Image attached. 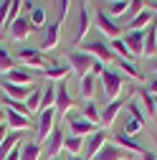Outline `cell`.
<instances>
[{
  "mask_svg": "<svg viewBox=\"0 0 157 160\" xmlns=\"http://www.w3.org/2000/svg\"><path fill=\"white\" fill-rule=\"evenodd\" d=\"M152 23H155V15H152L150 10H142L140 15L129 18V23L124 26V33H127V31H145V28H150Z\"/></svg>",
  "mask_w": 157,
  "mask_h": 160,
  "instance_id": "d6986e66",
  "label": "cell"
},
{
  "mask_svg": "<svg viewBox=\"0 0 157 160\" xmlns=\"http://www.w3.org/2000/svg\"><path fill=\"white\" fill-rule=\"evenodd\" d=\"M86 119H89V122L96 127V125H99L102 122V112H99V107H96L94 102H86V107H84V112H81Z\"/></svg>",
  "mask_w": 157,
  "mask_h": 160,
  "instance_id": "e575fe53",
  "label": "cell"
},
{
  "mask_svg": "<svg viewBox=\"0 0 157 160\" xmlns=\"http://www.w3.org/2000/svg\"><path fill=\"white\" fill-rule=\"evenodd\" d=\"M89 26H91V15L86 10V5L81 3L76 8V23H74V43H84V36L89 33Z\"/></svg>",
  "mask_w": 157,
  "mask_h": 160,
  "instance_id": "ba28073f",
  "label": "cell"
},
{
  "mask_svg": "<svg viewBox=\"0 0 157 160\" xmlns=\"http://www.w3.org/2000/svg\"><path fill=\"white\" fill-rule=\"evenodd\" d=\"M8 28H10V38L13 41H26L28 33H31V21L23 18V15H18L13 23H8Z\"/></svg>",
  "mask_w": 157,
  "mask_h": 160,
  "instance_id": "2e32d148",
  "label": "cell"
},
{
  "mask_svg": "<svg viewBox=\"0 0 157 160\" xmlns=\"http://www.w3.org/2000/svg\"><path fill=\"white\" fill-rule=\"evenodd\" d=\"M129 10V0H112V3H109V8H107V13L109 15H124Z\"/></svg>",
  "mask_w": 157,
  "mask_h": 160,
  "instance_id": "8d00e7d4",
  "label": "cell"
},
{
  "mask_svg": "<svg viewBox=\"0 0 157 160\" xmlns=\"http://www.w3.org/2000/svg\"><path fill=\"white\" fill-rule=\"evenodd\" d=\"M64 140H66V135H64V130L61 127H53V132L48 135V140H46V155L48 158H56L58 152L64 150Z\"/></svg>",
  "mask_w": 157,
  "mask_h": 160,
  "instance_id": "4fadbf2b",
  "label": "cell"
},
{
  "mask_svg": "<svg viewBox=\"0 0 157 160\" xmlns=\"http://www.w3.org/2000/svg\"><path fill=\"white\" fill-rule=\"evenodd\" d=\"M81 51H84V53H89V56H94L96 61H102V64L114 61V53H112L109 43H104L102 38H94V41H84V43H81Z\"/></svg>",
  "mask_w": 157,
  "mask_h": 160,
  "instance_id": "3957f363",
  "label": "cell"
},
{
  "mask_svg": "<svg viewBox=\"0 0 157 160\" xmlns=\"http://www.w3.org/2000/svg\"><path fill=\"white\" fill-rule=\"evenodd\" d=\"M71 160H84V158L81 155H71Z\"/></svg>",
  "mask_w": 157,
  "mask_h": 160,
  "instance_id": "c3c4849f",
  "label": "cell"
},
{
  "mask_svg": "<svg viewBox=\"0 0 157 160\" xmlns=\"http://www.w3.org/2000/svg\"><path fill=\"white\" fill-rule=\"evenodd\" d=\"M137 97H140V102L145 104V114H147V117H155V114H157V107H155V94H152V92H147V89H140V94H137Z\"/></svg>",
  "mask_w": 157,
  "mask_h": 160,
  "instance_id": "f1b7e54d",
  "label": "cell"
},
{
  "mask_svg": "<svg viewBox=\"0 0 157 160\" xmlns=\"http://www.w3.org/2000/svg\"><path fill=\"white\" fill-rule=\"evenodd\" d=\"M10 3L13 0H0V28L8 26V13H10Z\"/></svg>",
  "mask_w": 157,
  "mask_h": 160,
  "instance_id": "60d3db41",
  "label": "cell"
},
{
  "mask_svg": "<svg viewBox=\"0 0 157 160\" xmlns=\"http://www.w3.org/2000/svg\"><path fill=\"white\" fill-rule=\"evenodd\" d=\"M66 64L71 66V71L76 74V79L81 82L86 74H91L94 56H89V53H84V51H66Z\"/></svg>",
  "mask_w": 157,
  "mask_h": 160,
  "instance_id": "6da1fadb",
  "label": "cell"
},
{
  "mask_svg": "<svg viewBox=\"0 0 157 160\" xmlns=\"http://www.w3.org/2000/svg\"><path fill=\"white\" fill-rule=\"evenodd\" d=\"M3 104H5V109H10V112H21V114H26V117H31V114H28V107H26V102H18V99H10V97H3Z\"/></svg>",
  "mask_w": 157,
  "mask_h": 160,
  "instance_id": "74e56055",
  "label": "cell"
},
{
  "mask_svg": "<svg viewBox=\"0 0 157 160\" xmlns=\"http://www.w3.org/2000/svg\"><path fill=\"white\" fill-rule=\"evenodd\" d=\"M0 89L5 92V97H10V99H18V102H26L28 99V94L33 92V84H13V82H0Z\"/></svg>",
  "mask_w": 157,
  "mask_h": 160,
  "instance_id": "8fae6325",
  "label": "cell"
},
{
  "mask_svg": "<svg viewBox=\"0 0 157 160\" xmlns=\"http://www.w3.org/2000/svg\"><path fill=\"white\" fill-rule=\"evenodd\" d=\"M61 23H51V26H46V33H43V41H41V51H46V48H53L56 43H58V38H61Z\"/></svg>",
  "mask_w": 157,
  "mask_h": 160,
  "instance_id": "44dd1931",
  "label": "cell"
},
{
  "mask_svg": "<svg viewBox=\"0 0 157 160\" xmlns=\"http://www.w3.org/2000/svg\"><path fill=\"white\" fill-rule=\"evenodd\" d=\"M84 3H86V0H84Z\"/></svg>",
  "mask_w": 157,
  "mask_h": 160,
  "instance_id": "f5cc1de1",
  "label": "cell"
},
{
  "mask_svg": "<svg viewBox=\"0 0 157 160\" xmlns=\"http://www.w3.org/2000/svg\"><path fill=\"white\" fill-rule=\"evenodd\" d=\"M94 84H96V76L94 74H86L81 82H78V89H81V97L86 99V102H91V97H94Z\"/></svg>",
  "mask_w": 157,
  "mask_h": 160,
  "instance_id": "f546056e",
  "label": "cell"
},
{
  "mask_svg": "<svg viewBox=\"0 0 157 160\" xmlns=\"http://www.w3.org/2000/svg\"><path fill=\"white\" fill-rule=\"evenodd\" d=\"M157 53V26L152 23L150 28H145V56H155Z\"/></svg>",
  "mask_w": 157,
  "mask_h": 160,
  "instance_id": "4316f807",
  "label": "cell"
},
{
  "mask_svg": "<svg viewBox=\"0 0 157 160\" xmlns=\"http://www.w3.org/2000/svg\"><path fill=\"white\" fill-rule=\"evenodd\" d=\"M152 66H155V74H157V58H155V61H152Z\"/></svg>",
  "mask_w": 157,
  "mask_h": 160,
  "instance_id": "681fc988",
  "label": "cell"
},
{
  "mask_svg": "<svg viewBox=\"0 0 157 160\" xmlns=\"http://www.w3.org/2000/svg\"><path fill=\"white\" fill-rule=\"evenodd\" d=\"M124 160H129V158H124Z\"/></svg>",
  "mask_w": 157,
  "mask_h": 160,
  "instance_id": "816d5d0a",
  "label": "cell"
},
{
  "mask_svg": "<svg viewBox=\"0 0 157 160\" xmlns=\"http://www.w3.org/2000/svg\"><path fill=\"white\" fill-rule=\"evenodd\" d=\"M147 92H152V94H157V74L150 79V82H147Z\"/></svg>",
  "mask_w": 157,
  "mask_h": 160,
  "instance_id": "f6af8a7d",
  "label": "cell"
},
{
  "mask_svg": "<svg viewBox=\"0 0 157 160\" xmlns=\"http://www.w3.org/2000/svg\"><path fill=\"white\" fill-rule=\"evenodd\" d=\"M10 69H15V61L10 58V53H8L3 46H0V71H3V74H8Z\"/></svg>",
  "mask_w": 157,
  "mask_h": 160,
  "instance_id": "f35d334b",
  "label": "cell"
},
{
  "mask_svg": "<svg viewBox=\"0 0 157 160\" xmlns=\"http://www.w3.org/2000/svg\"><path fill=\"white\" fill-rule=\"evenodd\" d=\"M94 26H96V31H102V33L109 36V38H122V33H124V28L117 26L107 10H96V15H94Z\"/></svg>",
  "mask_w": 157,
  "mask_h": 160,
  "instance_id": "5b68a950",
  "label": "cell"
},
{
  "mask_svg": "<svg viewBox=\"0 0 157 160\" xmlns=\"http://www.w3.org/2000/svg\"><path fill=\"white\" fill-rule=\"evenodd\" d=\"M129 99H132V94H129V92H127V94H122V97H117V99H112V102L107 104V109L102 112V122H104V125H112L114 119H117V114H119V112L127 107Z\"/></svg>",
  "mask_w": 157,
  "mask_h": 160,
  "instance_id": "30bf717a",
  "label": "cell"
},
{
  "mask_svg": "<svg viewBox=\"0 0 157 160\" xmlns=\"http://www.w3.org/2000/svg\"><path fill=\"white\" fill-rule=\"evenodd\" d=\"M114 61H117V69H122L127 76L137 79V82H145V74H142V69L137 66L134 61H124V58H117V56H114Z\"/></svg>",
  "mask_w": 157,
  "mask_h": 160,
  "instance_id": "cb8c5ba5",
  "label": "cell"
},
{
  "mask_svg": "<svg viewBox=\"0 0 157 160\" xmlns=\"http://www.w3.org/2000/svg\"><path fill=\"white\" fill-rule=\"evenodd\" d=\"M142 160H157V155L150 152V150H145V152H142Z\"/></svg>",
  "mask_w": 157,
  "mask_h": 160,
  "instance_id": "bcb514c9",
  "label": "cell"
},
{
  "mask_svg": "<svg viewBox=\"0 0 157 160\" xmlns=\"http://www.w3.org/2000/svg\"><path fill=\"white\" fill-rule=\"evenodd\" d=\"M38 158H41V142H26L21 160H38Z\"/></svg>",
  "mask_w": 157,
  "mask_h": 160,
  "instance_id": "836d02e7",
  "label": "cell"
},
{
  "mask_svg": "<svg viewBox=\"0 0 157 160\" xmlns=\"http://www.w3.org/2000/svg\"><path fill=\"white\" fill-rule=\"evenodd\" d=\"M5 119H8V127L15 130V132H23V130H31V127H33V119L26 117V114H21V112L5 109Z\"/></svg>",
  "mask_w": 157,
  "mask_h": 160,
  "instance_id": "e0dca14e",
  "label": "cell"
},
{
  "mask_svg": "<svg viewBox=\"0 0 157 160\" xmlns=\"http://www.w3.org/2000/svg\"><path fill=\"white\" fill-rule=\"evenodd\" d=\"M18 58H21L23 64H28L31 69H38V71L46 66L43 51H36V48H21V51H18Z\"/></svg>",
  "mask_w": 157,
  "mask_h": 160,
  "instance_id": "9a60e30c",
  "label": "cell"
},
{
  "mask_svg": "<svg viewBox=\"0 0 157 160\" xmlns=\"http://www.w3.org/2000/svg\"><path fill=\"white\" fill-rule=\"evenodd\" d=\"M69 8H71V0H56V15H58V23H64L69 18Z\"/></svg>",
  "mask_w": 157,
  "mask_h": 160,
  "instance_id": "ab89813d",
  "label": "cell"
},
{
  "mask_svg": "<svg viewBox=\"0 0 157 160\" xmlns=\"http://www.w3.org/2000/svg\"><path fill=\"white\" fill-rule=\"evenodd\" d=\"M3 119H5V109H3V107H0V122H3Z\"/></svg>",
  "mask_w": 157,
  "mask_h": 160,
  "instance_id": "7dc6e473",
  "label": "cell"
},
{
  "mask_svg": "<svg viewBox=\"0 0 157 160\" xmlns=\"http://www.w3.org/2000/svg\"><path fill=\"white\" fill-rule=\"evenodd\" d=\"M127 112H129V117H134V119H140V122H147V114H145V107L140 104V99H137V97H132L129 102H127Z\"/></svg>",
  "mask_w": 157,
  "mask_h": 160,
  "instance_id": "4dcf8cb0",
  "label": "cell"
},
{
  "mask_svg": "<svg viewBox=\"0 0 157 160\" xmlns=\"http://www.w3.org/2000/svg\"><path fill=\"white\" fill-rule=\"evenodd\" d=\"M124 158H127V150L124 148H119L117 142H107L99 152H96L94 160H124Z\"/></svg>",
  "mask_w": 157,
  "mask_h": 160,
  "instance_id": "ac0fdd59",
  "label": "cell"
},
{
  "mask_svg": "<svg viewBox=\"0 0 157 160\" xmlns=\"http://www.w3.org/2000/svg\"><path fill=\"white\" fill-rule=\"evenodd\" d=\"M21 137H23V132H15V130L5 135V140L0 142V160H5V158H8V152H10L18 142H21Z\"/></svg>",
  "mask_w": 157,
  "mask_h": 160,
  "instance_id": "d4e9b609",
  "label": "cell"
},
{
  "mask_svg": "<svg viewBox=\"0 0 157 160\" xmlns=\"http://www.w3.org/2000/svg\"><path fill=\"white\" fill-rule=\"evenodd\" d=\"M53 117H56V107L38 112V122H36V142H46L48 135L53 132Z\"/></svg>",
  "mask_w": 157,
  "mask_h": 160,
  "instance_id": "277c9868",
  "label": "cell"
},
{
  "mask_svg": "<svg viewBox=\"0 0 157 160\" xmlns=\"http://www.w3.org/2000/svg\"><path fill=\"white\" fill-rule=\"evenodd\" d=\"M66 125H69L71 135H78V137H89L91 132H96V127L89 122L84 114H78V112H69L66 114Z\"/></svg>",
  "mask_w": 157,
  "mask_h": 160,
  "instance_id": "8992f818",
  "label": "cell"
},
{
  "mask_svg": "<svg viewBox=\"0 0 157 160\" xmlns=\"http://www.w3.org/2000/svg\"><path fill=\"white\" fill-rule=\"evenodd\" d=\"M102 92H104V97L109 99H117L119 97V92H122V76L117 74V71H109V69H104V74H102Z\"/></svg>",
  "mask_w": 157,
  "mask_h": 160,
  "instance_id": "52a82bcc",
  "label": "cell"
},
{
  "mask_svg": "<svg viewBox=\"0 0 157 160\" xmlns=\"http://www.w3.org/2000/svg\"><path fill=\"white\" fill-rule=\"evenodd\" d=\"M64 150H69L71 155L81 152V150H84V137H78V135H69V137L64 140Z\"/></svg>",
  "mask_w": 157,
  "mask_h": 160,
  "instance_id": "1f68e13d",
  "label": "cell"
},
{
  "mask_svg": "<svg viewBox=\"0 0 157 160\" xmlns=\"http://www.w3.org/2000/svg\"><path fill=\"white\" fill-rule=\"evenodd\" d=\"M21 152H23V145H15V148L8 152V158H5V160H21Z\"/></svg>",
  "mask_w": 157,
  "mask_h": 160,
  "instance_id": "7bdbcfd3",
  "label": "cell"
},
{
  "mask_svg": "<svg viewBox=\"0 0 157 160\" xmlns=\"http://www.w3.org/2000/svg\"><path fill=\"white\" fill-rule=\"evenodd\" d=\"M122 38H124V43H127V48L132 51L134 58L140 53H145V31H127Z\"/></svg>",
  "mask_w": 157,
  "mask_h": 160,
  "instance_id": "7c38bea8",
  "label": "cell"
},
{
  "mask_svg": "<svg viewBox=\"0 0 157 160\" xmlns=\"http://www.w3.org/2000/svg\"><path fill=\"white\" fill-rule=\"evenodd\" d=\"M38 74H43L48 82H64V79L71 74V66L69 64H46Z\"/></svg>",
  "mask_w": 157,
  "mask_h": 160,
  "instance_id": "5bb4252c",
  "label": "cell"
},
{
  "mask_svg": "<svg viewBox=\"0 0 157 160\" xmlns=\"http://www.w3.org/2000/svg\"><path fill=\"white\" fill-rule=\"evenodd\" d=\"M74 104H76V102H74L71 94H69L66 82H58V87H56V117H66Z\"/></svg>",
  "mask_w": 157,
  "mask_h": 160,
  "instance_id": "9c48e42d",
  "label": "cell"
},
{
  "mask_svg": "<svg viewBox=\"0 0 157 160\" xmlns=\"http://www.w3.org/2000/svg\"><path fill=\"white\" fill-rule=\"evenodd\" d=\"M109 48H112V53H114L117 58H124V61H134L132 51H129V48H127V43H124V38H112Z\"/></svg>",
  "mask_w": 157,
  "mask_h": 160,
  "instance_id": "484cf974",
  "label": "cell"
},
{
  "mask_svg": "<svg viewBox=\"0 0 157 160\" xmlns=\"http://www.w3.org/2000/svg\"><path fill=\"white\" fill-rule=\"evenodd\" d=\"M145 130V122H140V119H134V117H127V122H124V135H129V137H137Z\"/></svg>",
  "mask_w": 157,
  "mask_h": 160,
  "instance_id": "d590c367",
  "label": "cell"
},
{
  "mask_svg": "<svg viewBox=\"0 0 157 160\" xmlns=\"http://www.w3.org/2000/svg\"><path fill=\"white\" fill-rule=\"evenodd\" d=\"M41 94H43V89H38V87H33V92L28 94V99H26L28 114H36L38 112V107H41Z\"/></svg>",
  "mask_w": 157,
  "mask_h": 160,
  "instance_id": "d6a6232c",
  "label": "cell"
},
{
  "mask_svg": "<svg viewBox=\"0 0 157 160\" xmlns=\"http://www.w3.org/2000/svg\"><path fill=\"white\" fill-rule=\"evenodd\" d=\"M53 102H56V87H53V82H48V84L43 87V94H41V107H38V112L51 109V107H53Z\"/></svg>",
  "mask_w": 157,
  "mask_h": 160,
  "instance_id": "83f0119b",
  "label": "cell"
},
{
  "mask_svg": "<svg viewBox=\"0 0 157 160\" xmlns=\"http://www.w3.org/2000/svg\"><path fill=\"white\" fill-rule=\"evenodd\" d=\"M91 74H94V76H102V74H104V64H102V61H96V58H94V66H91Z\"/></svg>",
  "mask_w": 157,
  "mask_h": 160,
  "instance_id": "ee69618b",
  "label": "cell"
},
{
  "mask_svg": "<svg viewBox=\"0 0 157 160\" xmlns=\"http://www.w3.org/2000/svg\"><path fill=\"white\" fill-rule=\"evenodd\" d=\"M26 10H28V21H31V26H36V28H41V26H46V10L41 8V5H36V3H26Z\"/></svg>",
  "mask_w": 157,
  "mask_h": 160,
  "instance_id": "603a6c76",
  "label": "cell"
},
{
  "mask_svg": "<svg viewBox=\"0 0 157 160\" xmlns=\"http://www.w3.org/2000/svg\"><path fill=\"white\" fill-rule=\"evenodd\" d=\"M3 79L5 82H13V84H33V74L28 69H23V66L10 69L8 74H3Z\"/></svg>",
  "mask_w": 157,
  "mask_h": 160,
  "instance_id": "ffe728a7",
  "label": "cell"
},
{
  "mask_svg": "<svg viewBox=\"0 0 157 160\" xmlns=\"http://www.w3.org/2000/svg\"><path fill=\"white\" fill-rule=\"evenodd\" d=\"M114 142L119 145V148H124V150H132V152H145V148L140 145V140H137V137H129V135H124V132H114Z\"/></svg>",
  "mask_w": 157,
  "mask_h": 160,
  "instance_id": "7402d4cb",
  "label": "cell"
},
{
  "mask_svg": "<svg viewBox=\"0 0 157 160\" xmlns=\"http://www.w3.org/2000/svg\"><path fill=\"white\" fill-rule=\"evenodd\" d=\"M155 107H157V94H155Z\"/></svg>",
  "mask_w": 157,
  "mask_h": 160,
  "instance_id": "f907efd6",
  "label": "cell"
},
{
  "mask_svg": "<svg viewBox=\"0 0 157 160\" xmlns=\"http://www.w3.org/2000/svg\"><path fill=\"white\" fill-rule=\"evenodd\" d=\"M107 142H109L107 130H96V132H91L89 137H84V150H81V158H84V160H94V158H96V152H99Z\"/></svg>",
  "mask_w": 157,
  "mask_h": 160,
  "instance_id": "7a4b0ae2",
  "label": "cell"
},
{
  "mask_svg": "<svg viewBox=\"0 0 157 160\" xmlns=\"http://www.w3.org/2000/svg\"><path fill=\"white\" fill-rule=\"evenodd\" d=\"M142 8H145V0H129V10L127 13H132V18H134V15L142 13Z\"/></svg>",
  "mask_w": 157,
  "mask_h": 160,
  "instance_id": "b9f144b4",
  "label": "cell"
}]
</instances>
